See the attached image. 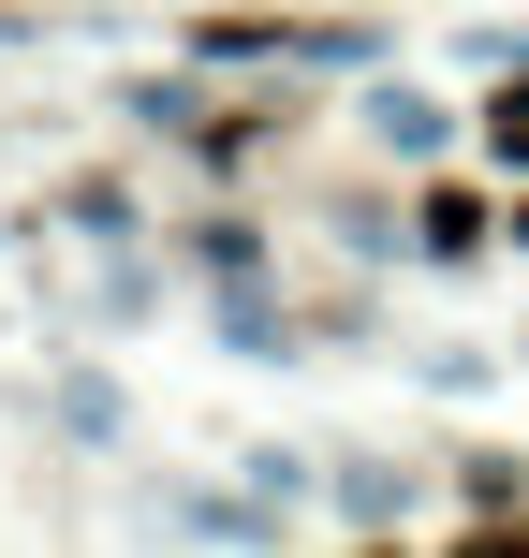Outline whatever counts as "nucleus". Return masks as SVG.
I'll return each instance as SVG.
<instances>
[{"mask_svg": "<svg viewBox=\"0 0 529 558\" xmlns=\"http://www.w3.org/2000/svg\"><path fill=\"white\" fill-rule=\"evenodd\" d=\"M485 147H501V162H529V74L501 88V104H485Z\"/></svg>", "mask_w": 529, "mask_h": 558, "instance_id": "f257e3e1", "label": "nucleus"}]
</instances>
